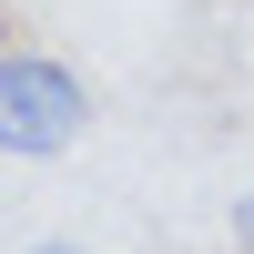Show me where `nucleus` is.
Masks as SVG:
<instances>
[{
  "label": "nucleus",
  "mask_w": 254,
  "mask_h": 254,
  "mask_svg": "<svg viewBox=\"0 0 254 254\" xmlns=\"http://www.w3.org/2000/svg\"><path fill=\"white\" fill-rule=\"evenodd\" d=\"M234 234H244V244H254V203H244V214H234Z\"/></svg>",
  "instance_id": "2"
},
{
  "label": "nucleus",
  "mask_w": 254,
  "mask_h": 254,
  "mask_svg": "<svg viewBox=\"0 0 254 254\" xmlns=\"http://www.w3.org/2000/svg\"><path fill=\"white\" fill-rule=\"evenodd\" d=\"M81 122H92V92H81L71 61H51V51H0V153L51 163V153L81 142Z\"/></svg>",
  "instance_id": "1"
},
{
  "label": "nucleus",
  "mask_w": 254,
  "mask_h": 254,
  "mask_svg": "<svg viewBox=\"0 0 254 254\" xmlns=\"http://www.w3.org/2000/svg\"><path fill=\"white\" fill-rule=\"evenodd\" d=\"M31 254H81V244H31Z\"/></svg>",
  "instance_id": "3"
}]
</instances>
